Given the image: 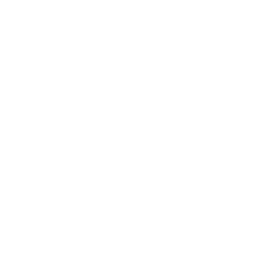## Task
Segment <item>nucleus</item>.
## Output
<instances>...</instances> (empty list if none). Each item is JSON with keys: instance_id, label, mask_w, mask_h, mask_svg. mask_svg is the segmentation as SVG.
I'll return each instance as SVG.
<instances>
[]
</instances>
